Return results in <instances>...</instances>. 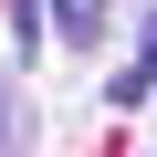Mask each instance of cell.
<instances>
[{
    "instance_id": "3",
    "label": "cell",
    "mask_w": 157,
    "mask_h": 157,
    "mask_svg": "<svg viewBox=\"0 0 157 157\" xmlns=\"http://www.w3.org/2000/svg\"><path fill=\"white\" fill-rule=\"evenodd\" d=\"M11 32H21V52L42 42V0H11Z\"/></svg>"
},
{
    "instance_id": "4",
    "label": "cell",
    "mask_w": 157,
    "mask_h": 157,
    "mask_svg": "<svg viewBox=\"0 0 157 157\" xmlns=\"http://www.w3.org/2000/svg\"><path fill=\"white\" fill-rule=\"evenodd\" d=\"M0 157H11V94H0Z\"/></svg>"
},
{
    "instance_id": "1",
    "label": "cell",
    "mask_w": 157,
    "mask_h": 157,
    "mask_svg": "<svg viewBox=\"0 0 157 157\" xmlns=\"http://www.w3.org/2000/svg\"><path fill=\"white\" fill-rule=\"evenodd\" d=\"M42 21H52L73 52H94V42H105V0H42Z\"/></svg>"
},
{
    "instance_id": "2",
    "label": "cell",
    "mask_w": 157,
    "mask_h": 157,
    "mask_svg": "<svg viewBox=\"0 0 157 157\" xmlns=\"http://www.w3.org/2000/svg\"><path fill=\"white\" fill-rule=\"evenodd\" d=\"M105 94H115V105H147V94H157V11H147V32H136V63L115 73Z\"/></svg>"
}]
</instances>
